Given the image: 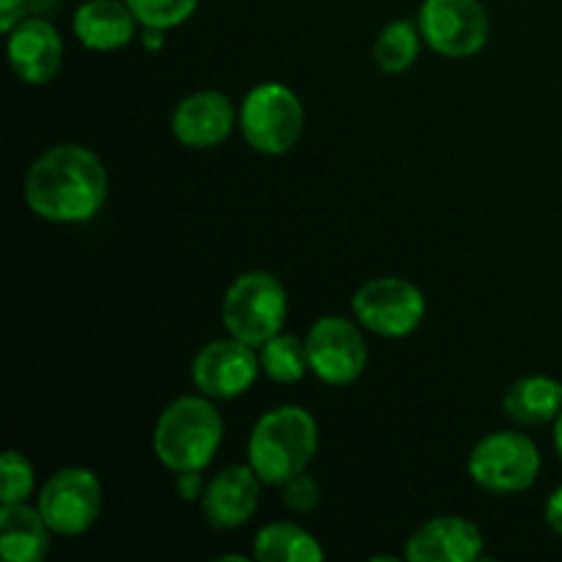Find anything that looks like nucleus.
Segmentation results:
<instances>
[{"label": "nucleus", "mask_w": 562, "mask_h": 562, "mask_svg": "<svg viewBox=\"0 0 562 562\" xmlns=\"http://www.w3.org/2000/svg\"><path fill=\"white\" fill-rule=\"evenodd\" d=\"M110 179L102 159L86 146L60 143L47 148L25 176V203L49 223H86L102 212Z\"/></svg>", "instance_id": "nucleus-1"}, {"label": "nucleus", "mask_w": 562, "mask_h": 562, "mask_svg": "<svg viewBox=\"0 0 562 562\" xmlns=\"http://www.w3.org/2000/svg\"><path fill=\"white\" fill-rule=\"evenodd\" d=\"M467 472L483 492L519 494L538 481L541 453L527 434L494 431L472 448Z\"/></svg>", "instance_id": "nucleus-6"}, {"label": "nucleus", "mask_w": 562, "mask_h": 562, "mask_svg": "<svg viewBox=\"0 0 562 562\" xmlns=\"http://www.w3.org/2000/svg\"><path fill=\"white\" fill-rule=\"evenodd\" d=\"M140 25L126 0H86L77 5L71 31L77 42L97 53L121 49L135 38V27Z\"/></svg>", "instance_id": "nucleus-16"}, {"label": "nucleus", "mask_w": 562, "mask_h": 562, "mask_svg": "<svg viewBox=\"0 0 562 562\" xmlns=\"http://www.w3.org/2000/svg\"><path fill=\"white\" fill-rule=\"evenodd\" d=\"M547 525L562 538V486L554 488L547 503Z\"/></svg>", "instance_id": "nucleus-27"}, {"label": "nucleus", "mask_w": 562, "mask_h": 562, "mask_svg": "<svg viewBox=\"0 0 562 562\" xmlns=\"http://www.w3.org/2000/svg\"><path fill=\"white\" fill-rule=\"evenodd\" d=\"M351 311L368 333L379 338H406L426 318V296L412 280L376 278L357 289Z\"/></svg>", "instance_id": "nucleus-7"}, {"label": "nucleus", "mask_w": 562, "mask_h": 562, "mask_svg": "<svg viewBox=\"0 0 562 562\" xmlns=\"http://www.w3.org/2000/svg\"><path fill=\"white\" fill-rule=\"evenodd\" d=\"M258 562H322L324 549L316 538L289 521L261 527L252 543Z\"/></svg>", "instance_id": "nucleus-19"}, {"label": "nucleus", "mask_w": 562, "mask_h": 562, "mask_svg": "<svg viewBox=\"0 0 562 562\" xmlns=\"http://www.w3.org/2000/svg\"><path fill=\"white\" fill-rule=\"evenodd\" d=\"M201 0H126L132 14L137 16L143 27L154 31H170L190 20L198 11Z\"/></svg>", "instance_id": "nucleus-22"}, {"label": "nucleus", "mask_w": 562, "mask_h": 562, "mask_svg": "<svg viewBox=\"0 0 562 562\" xmlns=\"http://www.w3.org/2000/svg\"><path fill=\"white\" fill-rule=\"evenodd\" d=\"M318 448L316 417L302 406H278L258 417L247 442V464L263 486H283L307 470Z\"/></svg>", "instance_id": "nucleus-3"}, {"label": "nucleus", "mask_w": 562, "mask_h": 562, "mask_svg": "<svg viewBox=\"0 0 562 562\" xmlns=\"http://www.w3.org/2000/svg\"><path fill=\"white\" fill-rule=\"evenodd\" d=\"M49 525L27 503L0 508V554L5 562H38L49 549Z\"/></svg>", "instance_id": "nucleus-17"}, {"label": "nucleus", "mask_w": 562, "mask_h": 562, "mask_svg": "<svg viewBox=\"0 0 562 562\" xmlns=\"http://www.w3.org/2000/svg\"><path fill=\"white\" fill-rule=\"evenodd\" d=\"M417 27L423 42L445 58H472L488 42V14L481 0H423Z\"/></svg>", "instance_id": "nucleus-8"}, {"label": "nucleus", "mask_w": 562, "mask_h": 562, "mask_svg": "<svg viewBox=\"0 0 562 562\" xmlns=\"http://www.w3.org/2000/svg\"><path fill=\"white\" fill-rule=\"evenodd\" d=\"M258 360H261V371L278 384L300 382L307 373V368H311L305 340L285 333H278L274 338H269L258 349Z\"/></svg>", "instance_id": "nucleus-21"}, {"label": "nucleus", "mask_w": 562, "mask_h": 562, "mask_svg": "<svg viewBox=\"0 0 562 562\" xmlns=\"http://www.w3.org/2000/svg\"><path fill=\"white\" fill-rule=\"evenodd\" d=\"M554 448H558V456L562 461V412L558 415V420H554Z\"/></svg>", "instance_id": "nucleus-28"}, {"label": "nucleus", "mask_w": 562, "mask_h": 562, "mask_svg": "<svg viewBox=\"0 0 562 562\" xmlns=\"http://www.w3.org/2000/svg\"><path fill=\"white\" fill-rule=\"evenodd\" d=\"M505 415L519 426L554 423L562 412V382L552 376H525L510 384L503 401Z\"/></svg>", "instance_id": "nucleus-18"}, {"label": "nucleus", "mask_w": 562, "mask_h": 562, "mask_svg": "<svg viewBox=\"0 0 562 562\" xmlns=\"http://www.w3.org/2000/svg\"><path fill=\"white\" fill-rule=\"evenodd\" d=\"M49 530L58 536H82L91 530L102 510L99 477L86 467H66L53 472L36 499Z\"/></svg>", "instance_id": "nucleus-9"}, {"label": "nucleus", "mask_w": 562, "mask_h": 562, "mask_svg": "<svg viewBox=\"0 0 562 562\" xmlns=\"http://www.w3.org/2000/svg\"><path fill=\"white\" fill-rule=\"evenodd\" d=\"M176 488H179V494L187 499V503L203 499V492H206V486H203L201 481V472H179V477H176Z\"/></svg>", "instance_id": "nucleus-26"}, {"label": "nucleus", "mask_w": 562, "mask_h": 562, "mask_svg": "<svg viewBox=\"0 0 562 562\" xmlns=\"http://www.w3.org/2000/svg\"><path fill=\"white\" fill-rule=\"evenodd\" d=\"M307 360L311 371L324 384L344 387L360 379L368 366V346L360 327L346 316H322L307 329Z\"/></svg>", "instance_id": "nucleus-10"}, {"label": "nucleus", "mask_w": 562, "mask_h": 562, "mask_svg": "<svg viewBox=\"0 0 562 562\" xmlns=\"http://www.w3.org/2000/svg\"><path fill=\"white\" fill-rule=\"evenodd\" d=\"M423 33L417 22L412 20H393L382 27L373 44V60L384 75H401L412 69L415 60L420 58Z\"/></svg>", "instance_id": "nucleus-20"}, {"label": "nucleus", "mask_w": 562, "mask_h": 562, "mask_svg": "<svg viewBox=\"0 0 562 562\" xmlns=\"http://www.w3.org/2000/svg\"><path fill=\"white\" fill-rule=\"evenodd\" d=\"M27 0H0V31L11 33L25 20Z\"/></svg>", "instance_id": "nucleus-25"}, {"label": "nucleus", "mask_w": 562, "mask_h": 562, "mask_svg": "<svg viewBox=\"0 0 562 562\" xmlns=\"http://www.w3.org/2000/svg\"><path fill=\"white\" fill-rule=\"evenodd\" d=\"M285 316H289V294L274 274L245 272L225 291V329L256 349L283 333Z\"/></svg>", "instance_id": "nucleus-5"}, {"label": "nucleus", "mask_w": 562, "mask_h": 562, "mask_svg": "<svg viewBox=\"0 0 562 562\" xmlns=\"http://www.w3.org/2000/svg\"><path fill=\"white\" fill-rule=\"evenodd\" d=\"M239 126L252 151L280 157L300 143L305 108L283 82H261L247 91L239 108Z\"/></svg>", "instance_id": "nucleus-4"}, {"label": "nucleus", "mask_w": 562, "mask_h": 562, "mask_svg": "<svg viewBox=\"0 0 562 562\" xmlns=\"http://www.w3.org/2000/svg\"><path fill=\"white\" fill-rule=\"evenodd\" d=\"M154 456L170 472H203L223 442V417L206 395L170 401L154 426Z\"/></svg>", "instance_id": "nucleus-2"}, {"label": "nucleus", "mask_w": 562, "mask_h": 562, "mask_svg": "<svg viewBox=\"0 0 562 562\" xmlns=\"http://www.w3.org/2000/svg\"><path fill=\"white\" fill-rule=\"evenodd\" d=\"M239 121L231 99L220 91H195L179 102L170 119L173 137L187 148H214Z\"/></svg>", "instance_id": "nucleus-14"}, {"label": "nucleus", "mask_w": 562, "mask_h": 562, "mask_svg": "<svg viewBox=\"0 0 562 562\" xmlns=\"http://www.w3.org/2000/svg\"><path fill=\"white\" fill-rule=\"evenodd\" d=\"M483 554V532L461 516L426 521L406 541L409 562H475Z\"/></svg>", "instance_id": "nucleus-15"}, {"label": "nucleus", "mask_w": 562, "mask_h": 562, "mask_svg": "<svg viewBox=\"0 0 562 562\" xmlns=\"http://www.w3.org/2000/svg\"><path fill=\"white\" fill-rule=\"evenodd\" d=\"M318 499H322V488H318V483L313 481L311 475H305V472H300V475H294L291 481L283 483V503L289 505L291 510H296V514L313 510L318 505Z\"/></svg>", "instance_id": "nucleus-24"}, {"label": "nucleus", "mask_w": 562, "mask_h": 562, "mask_svg": "<svg viewBox=\"0 0 562 562\" xmlns=\"http://www.w3.org/2000/svg\"><path fill=\"white\" fill-rule=\"evenodd\" d=\"M263 481L250 464L225 467L206 483L203 492V516L214 530H236L247 525L258 510Z\"/></svg>", "instance_id": "nucleus-13"}, {"label": "nucleus", "mask_w": 562, "mask_h": 562, "mask_svg": "<svg viewBox=\"0 0 562 562\" xmlns=\"http://www.w3.org/2000/svg\"><path fill=\"white\" fill-rule=\"evenodd\" d=\"M0 475H3V505L14 503H27V497L33 494V467L16 450H5L3 459H0Z\"/></svg>", "instance_id": "nucleus-23"}, {"label": "nucleus", "mask_w": 562, "mask_h": 562, "mask_svg": "<svg viewBox=\"0 0 562 562\" xmlns=\"http://www.w3.org/2000/svg\"><path fill=\"white\" fill-rule=\"evenodd\" d=\"M9 64L27 86H47L64 66V38L44 16H25L9 33Z\"/></svg>", "instance_id": "nucleus-12"}, {"label": "nucleus", "mask_w": 562, "mask_h": 562, "mask_svg": "<svg viewBox=\"0 0 562 562\" xmlns=\"http://www.w3.org/2000/svg\"><path fill=\"white\" fill-rule=\"evenodd\" d=\"M258 373H261L258 349L234 338V335L203 346L190 368L192 384L198 387V393L220 401L247 393L256 384Z\"/></svg>", "instance_id": "nucleus-11"}]
</instances>
